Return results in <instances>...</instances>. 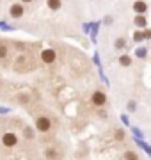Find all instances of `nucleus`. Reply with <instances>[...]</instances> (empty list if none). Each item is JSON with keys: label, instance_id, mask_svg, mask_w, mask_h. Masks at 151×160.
Returning a JSON list of instances; mask_svg holds the SVG:
<instances>
[{"label": "nucleus", "instance_id": "1", "mask_svg": "<svg viewBox=\"0 0 151 160\" xmlns=\"http://www.w3.org/2000/svg\"><path fill=\"white\" fill-rule=\"evenodd\" d=\"M2 144H4L6 148H14V146L18 144V135L14 133V132L4 133V135H2Z\"/></svg>", "mask_w": 151, "mask_h": 160}, {"label": "nucleus", "instance_id": "2", "mask_svg": "<svg viewBox=\"0 0 151 160\" xmlns=\"http://www.w3.org/2000/svg\"><path fill=\"white\" fill-rule=\"evenodd\" d=\"M50 126H52V121L48 119V118H45V116H39V118L36 119V128L39 132H48Z\"/></svg>", "mask_w": 151, "mask_h": 160}, {"label": "nucleus", "instance_id": "3", "mask_svg": "<svg viewBox=\"0 0 151 160\" xmlns=\"http://www.w3.org/2000/svg\"><path fill=\"white\" fill-rule=\"evenodd\" d=\"M91 100H93V103L96 107H103L105 103H107V94H105V91H100L98 89V91L93 92V98Z\"/></svg>", "mask_w": 151, "mask_h": 160}, {"label": "nucleus", "instance_id": "4", "mask_svg": "<svg viewBox=\"0 0 151 160\" xmlns=\"http://www.w3.org/2000/svg\"><path fill=\"white\" fill-rule=\"evenodd\" d=\"M55 59H57V53H55V50H52V48H46V50L41 52V61L45 64H52Z\"/></svg>", "mask_w": 151, "mask_h": 160}, {"label": "nucleus", "instance_id": "5", "mask_svg": "<svg viewBox=\"0 0 151 160\" xmlns=\"http://www.w3.org/2000/svg\"><path fill=\"white\" fill-rule=\"evenodd\" d=\"M23 12H25L23 4H12V6L9 7V16L11 18H22Z\"/></svg>", "mask_w": 151, "mask_h": 160}, {"label": "nucleus", "instance_id": "6", "mask_svg": "<svg viewBox=\"0 0 151 160\" xmlns=\"http://www.w3.org/2000/svg\"><path fill=\"white\" fill-rule=\"evenodd\" d=\"M134 11L137 12V14H146L148 4H146L144 0H137V2H134Z\"/></svg>", "mask_w": 151, "mask_h": 160}, {"label": "nucleus", "instance_id": "7", "mask_svg": "<svg viewBox=\"0 0 151 160\" xmlns=\"http://www.w3.org/2000/svg\"><path fill=\"white\" fill-rule=\"evenodd\" d=\"M134 22H135V25H137L139 29H146V25H148V22H146V16H144V14H137Z\"/></svg>", "mask_w": 151, "mask_h": 160}, {"label": "nucleus", "instance_id": "8", "mask_svg": "<svg viewBox=\"0 0 151 160\" xmlns=\"http://www.w3.org/2000/svg\"><path fill=\"white\" fill-rule=\"evenodd\" d=\"M61 4H62L61 0H46V7H50L52 11H57L59 7H61Z\"/></svg>", "mask_w": 151, "mask_h": 160}, {"label": "nucleus", "instance_id": "9", "mask_svg": "<svg viewBox=\"0 0 151 160\" xmlns=\"http://www.w3.org/2000/svg\"><path fill=\"white\" fill-rule=\"evenodd\" d=\"M23 137L25 139H34V130L30 126H23Z\"/></svg>", "mask_w": 151, "mask_h": 160}, {"label": "nucleus", "instance_id": "10", "mask_svg": "<svg viewBox=\"0 0 151 160\" xmlns=\"http://www.w3.org/2000/svg\"><path fill=\"white\" fill-rule=\"evenodd\" d=\"M114 137H116V141H124V137H126V133H124V130H121V128H117L116 133H114Z\"/></svg>", "mask_w": 151, "mask_h": 160}, {"label": "nucleus", "instance_id": "11", "mask_svg": "<svg viewBox=\"0 0 151 160\" xmlns=\"http://www.w3.org/2000/svg\"><path fill=\"white\" fill-rule=\"evenodd\" d=\"M7 53H9V48H7L4 43H0V59H6Z\"/></svg>", "mask_w": 151, "mask_h": 160}, {"label": "nucleus", "instance_id": "12", "mask_svg": "<svg viewBox=\"0 0 151 160\" xmlns=\"http://www.w3.org/2000/svg\"><path fill=\"white\" fill-rule=\"evenodd\" d=\"M119 64H121V66H130V64H132L130 55H123V57H119Z\"/></svg>", "mask_w": 151, "mask_h": 160}, {"label": "nucleus", "instance_id": "13", "mask_svg": "<svg viewBox=\"0 0 151 160\" xmlns=\"http://www.w3.org/2000/svg\"><path fill=\"white\" fill-rule=\"evenodd\" d=\"M124 45H126V41H124V38H121V39L116 41V50H123L124 48Z\"/></svg>", "mask_w": 151, "mask_h": 160}, {"label": "nucleus", "instance_id": "14", "mask_svg": "<svg viewBox=\"0 0 151 160\" xmlns=\"http://www.w3.org/2000/svg\"><path fill=\"white\" fill-rule=\"evenodd\" d=\"M18 102H20V103H29V102H30V98L27 96L25 92H22V94L18 96Z\"/></svg>", "mask_w": 151, "mask_h": 160}, {"label": "nucleus", "instance_id": "15", "mask_svg": "<svg viewBox=\"0 0 151 160\" xmlns=\"http://www.w3.org/2000/svg\"><path fill=\"white\" fill-rule=\"evenodd\" d=\"M124 158H139V155L135 153V151H126L124 153Z\"/></svg>", "mask_w": 151, "mask_h": 160}, {"label": "nucleus", "instance_id": "16", "mask_svg": "<svg viewBox=\"0 0 151 160\" xmlns=\"http://www.w3.org/2000/svg\"><path fill=\"white\" fill-rule=\"evenodd\" d=\"M135 41H137V43H139V41H142L144 39V32H137V34H135V38H134Z\"/></svg>", "mask_w": 151, "mask_h": 160}, {"label": "nucleus", "instance_id": "17", "mask_svg": "<svg viewBox=\"0 0 151 160\" xmlns=\"http://www.w3.org/2000/svg\"><path fill=\"white\" fill-rule=\"evenodd\" d=\"M128 110H130V112H134L135 110V103L134 102H128Z\"/></svg>", "mask_w": 151, "mask_h": 160}, {"label": "nucleus", "instance_id": "18", "mask_svg": "<svg viewBox=\"0 0 151 160\" xmlns=\"http://www.w3.org/2000/svg\"><path fill=\"white\" fill-rule=\"evenodd\" d=\"M22 2H23V4H29V2H32V0H22Z\"/></svg>", "mask_w": 151, "mask_h": 160}]
</instances>
